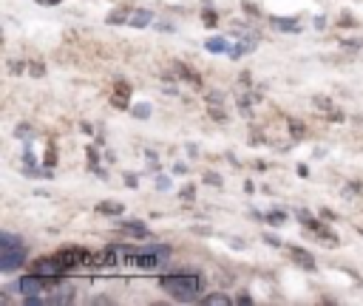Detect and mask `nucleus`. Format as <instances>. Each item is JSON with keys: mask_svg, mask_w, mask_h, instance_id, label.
<instances>
[{"mask_svg": "<svg viewBox=\"0 0 363 306\" xmlns=\"http://www.w3.org/2000/svg\"><path fill=\"white\" fill-rule=\"evenodd\" d=\"M159 286H162L170 298L187 303V300L199 298V292H201V275H199V272H173V275H162V278H159Z\"/></svg>", "mask_w": 363, "mask_h": 306, "instance_id": "f257e3e1", "label": "nucleus"}, {"mask_svg": "<svg viewBox=\"0 0 363 306\" xmlns=\"http://www.w3.org/2000/svg\"><path fill=\"white\" fill-rule=\"evenodd\" d=\"M26 261V244L23 238L11 235V232H0V269L3 272H14L20 269Z\"/></svg>", "mask_w": 363, "mask_h": 306, "instance_id": "f03ea898", "label": "nucleus"}, {"mask_svg": "<svg viewBox=\"0 0 363 306\" xmlns=\"http://www.w3.org/2000/svg\"><path fill=\"white\" fill-rule=\"evenodd\" d=\"M60 280L57 278H48V275H40V272H34V275H26V278H20L11 289L14 292H20L23 298H37V295H43V292H48L51 286H57Z\"/></svg>", "mask_w": 363, "mask_h": 306, "instance_id": "7ed1b4c3", "label": "nucleus"}, {"mask_svg": "<svg viewBox=\"0 0 363 306\" xmlns=\"http://www.w3.org/2000/svg\"><path fill=\"white\" fill-rule=\"evenodd\" d=\"M167 255H170L167 246H145V249H139L136 255H130V264H133L136 269H159V266L167 261Z\"/></svg>", "mask_w": 363, "mask_h": 306, "instance_id": "20e7f679", "label": "nucleus"}, {"mask_svg": "<svg viewBox=\"0 0 363 306\" xmlns=\"http://www.w3.org/2000/svg\"><path fill=\"white\" fill-rule=\"evenodd\" d=\"M128 94H130V88H128L125 82H116V85H113V96H111L113 105H116V108H125V105H128Z\"/></svg>", "mask_w": 363, "mask_h": 306, "instance_id": "39448f33", "label": "nucleus"}, {"mask_svg": "<svg viewBox=\"0 0 363 306\" xmlns=\"http://www.w3.org/2000/svg\"><path fill=\"white\" fill-rule=\"evenodd\" d=\"M150 11H145V8H136V11H130V17H128V23L130 26H136V28H145L147 23H150Z\"/></svg>", "mask_w": 363, "mask_h": 306, "instance_id": "423d86ee", "label": "nucleus"}, {"mask_svg": "<svg viewBox=\"0 0 363 306\" xmlns=\"http://www.w3.org/2000/svg\"><path fill=\"white\" fill-rule=\"evenodd\" d=\"M292 261H298L303 269H312L315 266V258L309 252H303V249H292Z\"/></svg>", "mask_w": 363, "mask_h": 306, "instance_id": "0eeeda50", "label": "nucleus"}, {"mask_svg": "<svg viewBox=\"0 0 363 306\" xmlns=\"http://www.w3.org/2000/svg\"><path fill=\"white\" fill-rule=\"evenodd\" d=\"M207 51H213V54H224V51H233L230 48V42H224V40H207Z\"/></svg>", "mask_w": 363, "mask_h": 306, "instance_id": "6e6552de", "label": "nucleus"}, {"mask_svg": "<svg viewBox=\"0 0 363 306\" xmlns=\"http://www.w3.org/2000/svg\"><path fill=\"white\" fill-rule=\"evenodd\" d=\"M204 303H207V306H227L230 298L221 295V292H213V295H204Z\"/></svg>", "mask_w": 363, "mask_h": 306, "instance_id": "1a4fd4ad", "label": "nucleus"}, {"mask_svg": "<svg viewBox=\"0 0 363 306\" xmlns=\"http://www.w3.org/2000/svg\"><path fill=\"white\" fill-rule=\"evenodd\" d=\"M272 26L281 28V31H298V20H281V17H272Z\"/></svg>", "mask_w": 363, "mask_h": 306, "instance_id": "9d476101", "label": "nucleus"}, {"mask_svg": "<svg viewBox=\"0 0 363 306\" xmlns=\"http://www.w3.org/2000/svg\"><path fill=\"white\" fill-rule=\"evenodd\" d=\"M128 232H133V235H147V227L145 224H122Z\"/></svg>", "mask_w": 363, "mask_h": 306, "instance_id": "9b49d317", "label": "nucleus"}, {"mask_svg": "<svg viewBox=\"0 0 363 306\" xmlns=\"http://www.w3.org/2000/svg\"><path fill=\"white\" fill-rule=\"evenodd\" d=\"M99 212H122L119 204H99Z\"/></svg>", "mask_w": 363, "mask_h": 306, "instance_id": "f8f14e48", "label": "nucleus"}, {"mask_svg": "<svg viewBox=\"0 0 363 306\" xmlns=\"http://www.w3.org/2000/svg\"><path fill=\"white\" fill-rule=\"evenodd\" d=\"M267 218H269V221H272V224H281V221H284V212H269V215H267Z\"/></svg>", "mask_w": 363, "mask_h": 306, "instance_id": "ddd939ff", "label": "nucleus"}, {"mask_svg": "<svg viewBox=\"0 0 363 306\" xmlns=\"http://www.w3.org/2000/svg\"><path fill=\"white\" fill-rule=\"evenodd\" d=\"M37 3H60V0H37Z\"/></svg>", "mask_w": 363, "mask_h": 306, "instance_id": "4468645a", "label": "nucleus"}, {"mask_svg": "<svg viewBox=\"0 0 363 306\" xmlns=\"http://www.w3.org/2000/svg\"><path fill=\"white\" fill-rule=\"evenodd\" d=\"M360 232H363V227H360Z\"/></svg>", "mask_w": 363, "mask_h": 306, "instance_id": "2eb2a0df", "label": "nucleus"}]
</instances>
